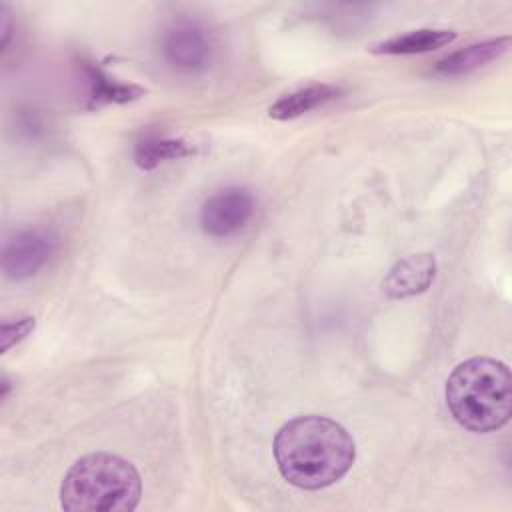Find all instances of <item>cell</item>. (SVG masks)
<instances>
[{"mask_svg":"<svg viewBox=\"0 0 512 512\" xmlns=\"http://www.w3.org/2000/svg\"><path fill=\"white\" fill-rule=\"evenodd\" d=\"M454 420L472 432H496L512 414V376L504 362L476 356L460 362L446 380Z\"/></svg>","mask_w":512,"mask_h":512,"instance_id":"7a4b0ae2","label":"cell"},{"mask_svg":"<svg viewBox=\"0 0 512 512\" xmlns=\"http://www.w3.org/2000/svg\"><path fill=\"white\" fill-rule=\"evenodd\" d=\"M86 80H88V100L90 106H102L110 102H130L144 94V90L136 84H124L114 78H110L102 68L88 64L86 66Z\"/></svg>","mask_w":512,"mask_h":512,"instance_id":"8fae6325","label":"cell"},{"mask_svg":"<svg viewBox=\"0 0 512 512\" xmlns=\"http://www.w3.org/2000/svg\"><path fill=\"white\" fill-rule=\"evenodd\" d=\"M194 146H190L182 138H168V136H148L136 144L134 160L142 170H152L162 162L176 160L190 156Z\"/></svg>","mask_w":512,"mask_h":512,"instance_id":"7c38bea8","label":"cell"},{"mask_svg":"<svg viewBox=\"0 0 512 512\" xmlns=\"http://www.w3.org/2000/svg\"><path fill=\"white\" fill-rule=\"evenodd\" d=\"M456 40L454 30L446 28H420L388 40H382L370 48L374 54H422L442 48Z\"/></svg>","mask_w":512,"mask_h":512,"instance_id":"30bf717a","label":"cell"},{"mask_svg":"<svg viewBox=\"0 0 512 512\" xmlns=\"http://www.w3.org/2000/svg\"><path fill=\"white\" fill-rule=\"evenodd\" d=\"M510 46V38L502 36V38H492V40H484L478 44H470L462 50H456L452 54H448L446 58L438 60L434 66V72L440 76H462V74H470L494 60H498L502 54L508 52Z\"/></svg>","mask_w":512,"mask_h":512,"instance_id":"ba28073f","label":"cell"},{"mask_svg":"<svg viewBox=\"0 0 512 512\" xmlns=\"http://www.w3.org/2000/svg\"><path fill=\"white\" fill-rule=\"evenodd\" d=\"M338 94H340V88L332 84H310L278 98L268 108V116L274 120H292L334 100Z\"/></svg>","mask_w":512,"mask_h":512,"instance_id":"9c48e42d","label":"cell"},{"mask_svg":"<svg viewBox=\"0 0 512 512\" xmlns=\"http://www.w3.org/2000/svg\"><path fill=\"white\" fill-rule=\"evenodd\" d=\"M56 250V236L44 228L16 230L2 246V272L10 280L34 276Z\"/></svg>","mask_w":512,"mask_h":512,"instance_id":"277c9868","label":"cell"},{"mask_svg":"<svg viewBox=\"0 0 512 512\" xmlns=\"http://www.w3.org/2000/svg\"><path fill=\"white\" fill-rule=\"evenodd\" d=\"M162 52L168 64L182 72H200L212 56V42L206 30L192 20L172 22L162 36Z\"/></svg>","mask_w":512,"mask_h":512,"instance_id":"8992f818","label":"cell"},{"mask_svg":"<svg viewBox=\"0 0 512 512\" xmlns=\"http://www.w3.org/2000/svg\"><path fill=\"white\" fill-rule=\"evenodd\" d=\"M254 214V196L240 186L214 192L200 208V226L206 234L224 238L242 230Z\"/></svg>","mask_w":512,"mask_h":512,"instance_id":"5b68a950","label":"cell"},{"mask_svg":"<svg viewBox=\"0 0 512 512\" xmlns=\"http://www.w3.org/2000/svg\"><path fill=\"white\" fill-rule=\"evenodd\" d=\"M140 498V472L110 452L82 456L60 484V506L68 512H130Z\"/></svg>","mask_w":512,"mask_h":512,"instance_id":"3957f363","label":"cell"},{"mask_svg":"<svg viewBox=\"0 0 512 512\" xmlns=\"http://www.w3.org/2000/svg\"><path fill=\"white\" fill-rule=\"evenodd\" d=\"M436 276V260L430 252L410 254L398 260L382 282V292L388 298L400 300L422 294L430 288Z\"/></svg>","mask_w":512,"mask_h":512,"instance_id":"52a82bcc","label":"cell"},{"mask_svg":"<svg viewBox=\"0 0 512 512\" xmlns=\"http://www.w3.org/2000/svg\"><path fill=\"white\" fill-rule=\"evenodd\" d=\"M274 460L286 482L320 490L338 482L356 460V444L338 422L306 414L288 420L274 438Z\"/></svg>","mask_w":512,"mask_h":512,"instance_id":"6da1fadb","label":"cell"},{"mask_svg":"<svg viewBox=\"0 0 512 512\" xmlns=\"http://www.w3.org/2000/svg\"><path fill=\"white\" fill-rule=\"evenodd\" d=\"M36 322L32 316H26V318H20V320H14V322H4L2 324V332H0V350L2 352H8L10 346H14L16 342L24 340L32 330H34Z\"/></svg>","mask_w":512,"mask_h":512,"instance_id":"4fadbf2b","label":"cell"}]
</instances>
